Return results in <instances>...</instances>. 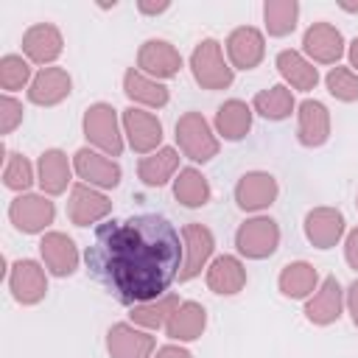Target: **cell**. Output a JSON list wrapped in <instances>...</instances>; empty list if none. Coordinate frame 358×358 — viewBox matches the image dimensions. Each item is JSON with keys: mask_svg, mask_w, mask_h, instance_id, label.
Wrapping results in <instances>:
<instances>
[{"mask_svg": "<svg viewBox=\"0 0 358 358\" xmlns=\"http://www.w3.org/2000/svg\"><path fill=\"white\" fill-rule=\"evenodd\" d=\"M84 260L95 282L131 308L168 294L179 280L185 243L165 215L140 213L98 224Z\"/></svg>", "mask_w": 358, "mask_h": 358, "instance_id": "6da1fadb", "label": "cell"}, {"mask_svg": "<svg viewBox=\"0 0 358 358\" xmlns=\"http://www.w3.org/2000/svg\"><path fill=\"white\" fill-rule=\"evenodd\" d=\"M81 131L90 143V148L106 154V157H120L123 148H126V137H123V123L117 117V109L106 101H98V103H90L84 109V117H81Z\"/></svg>", "mask_w": 358, "mask_h": 358, "instance_id": "7a4b0ae2", "label": "cell"}, {"mask_svg": "<svg viewBox=\"0 0 358 358\" xmlns=\"http://www.w3.org/2000/svg\"><path fill=\"white\" fill-rule=\"evenodd\" d=\"M190 73L193 81L207 90V92H218V90H229L235 81V70L224 56V45L218 39H201L193 53H190Z\"/></svg>", "mask_w": 358, "mask_h": 358, "instance_id": "3957f363", "label": "cell"}, {"mask_svg": "<svg viewBox=\"0 0 358 358\" xmlns=\"http://www.w3.org/2000/svg\"><path fill=\"white\" fill-rule=\"evenodd\" d=\"M176 145H179L182 157H187L190 162H201V165L210 162L213 157H218V151H221V140H218L213 123L196 109L179 115V120H176Z\"/></svg>", "mask_w": 358, "mask_h": 358, "instance_id": "277c9868", "label": "cell"}, {"mask_svg": "<svg viewBox=\"0 0 358 358\" xmlns=\"http://www.w3.org/2000/svg\"><path fill=\"white\" fill-rule=\"evenodd\" d=\"M235 249L246 260H266L280 249V224L268 215H252L235 229Z\"/></svg>", "mask_w": 358, "mask_h": 358, "instance_id": "5b68a950", "label": "cell"}, {"mask_svg": "<svg viewBox=\"0 0 358 358\" xmlns=\"http://www.w3.org/2000/svg\"><path fill=\"white\" fill-rule=\"evenodd\" d=\"M56 218V204L45 193H20L8 204V221L22 235H45Z\"/></svg>", "mask_w": 358, "mask_h": 358, "instance_id": "8992f818", "label": "cell"}, {"mask_svg": "<svg viewBox=\"0 0 358 358\" xmlns=\"http://www.w3.org/2000/svg\"><path fill=\"white\" fill-rule=\"evenodd\" d=\"M120 123H123V137L134 154L148 157L157 148H162V123L154 112L140 106H126L120 112Z\"/></svg>", "mask_w": 358, "mask_h": 358, "instance_id": "52a82bcc", "label": "cell"}, {"mask_svg": "<svg viewBox=\"0 0 358 358\" xmlns=\"http://www.w3.org/2000/svg\"><path fill=\"white\" fill-rule=\"evenodd\" d=\"M182 243H185V260H182V271H179V282H190L196 280L201 271H207L213 252H215V235L210 227L190 221L182 227Z\"/></svg>", "mask_w": 358, "mask_h": 358, "instance_id": "ba28073f", "label": "cell"}, {"mask_svg": "<svg viewBox=\"0 0 358 358\" xmlns=\"http://www.w3.org/2000/svg\"><path fill=\"white\" fill-rule=\"evenodd\" d=\"M8 291H11L14 302H20L25 308L39 305L48 296V268L31 257L14 260L8 268Z\"/></svg>", "mask_w": 358, "mask_h": 358, "instance_id": "9c48e42d", "label": "cell"}, {"mask_svg": "<svg viewBox=\"0 0 358 358\" xmlns=\"http://www.w3.org/2000/svg\"><path fill=\"white\" fill-rule=\"evenodd\" d=\"M73 171H76L78 182L92 185L98 190H112L123 179L120 162L106 157V154H101V151H95V148H90V145H84V148H78L73 154Z\"/></svg>", "mask_w": 358, "mask_h": 358, "instance_id": "30bf717a", "label": "cell"}, {"mask_svg": "<svg viewBox=\"0 0 358 358\" xmlns=\"http://www.w3.org/2000/svg\"><path fill=\"white\" fill-rule=\"evenodd\" d=\"M302 53L313 62V64H330L336 67L341 62V56L347 53V42L344 34L333 25V22H310L302 34Z\"/></svg>", "mask_w": 358, "mask_h": 358, "instance_id": "8fae6325", "label": "cell"}, {"mask_svg": "<svg viewBox=\"0 0 358 358\" xmlns=\"http://www.w3.org/2000/svg\"><path fill=\"white\" fill-rule=\"evenodd\" d=\"M224 53L232 70H255L266 59V34L255 25H238L229 31Z\"/></svg>", "mask_w": 358, "mask_h": 358, "instance_id": "7c38bea8", "label": "cell"}, {"mask_svg": "<svg viewBox=\"0 0 358 358\" xmlns=\"http://www.w3.org/2000/svg\"><path fill=\"white\" fill-rule=\"evenodd\" d=\"M280 196V185L268 171H246L235 182V204L243 213H263Z\"/></svg>", "mask_w": 358, "mask_h": 358, "instance_id": "4fadbf2b", "label": "cell"}, {"mask_svg": "<svg viewBox=\"0 0 358 358\" xmlns=\"http://www.w3.org/2000/svg\"><path fill=\"white\" fill-rule=\"evenodd\" d=\"M39 257H42V266L48 268V274H53V277H70L78 271V263H81V252H78L76 241L59 229H48L42 235Z\"/></svg>", "mask_w": 358, "mask_h": 358, "instance_id": "5bb4252c", "label": "cell"}, {"mask_svg": "<svg viewBox=\"0 0 358 358\" xmlns=\"http://www.w3.org/2000/svg\"><path fill=\"white\" fill-rule=\"evenodd\" d=\"M106 352L109 358H154L157 338L131 322H115L106 330Z\"/></svg>", "mask_w": 358, "mask_h": 358, "instance_id": "9a60e30c", "label": "cell"}, {"mask_svg": "<svg viewBox=\"0 0 358 358\" xmlns=\"http://www.w3.org/2000/svg\"><path fill=\"white\" fill-rule=\"evenodd\" d=\"M109 213H112V201H109V196L103 190H98L92 185H84V182H76L70 187V196H67V218H70V224L92 227V224L103 221Z\"/></svg>", "mask_w": 358, "mask_h": 358, "instance_id": "2e32d148", "label": "cell"}, {"mask_svg": "<svg viewBox=\"0 0 358 358\" xmlns=\"http://www.w3.org/2000/svg\"><path fill=\"white\" fill-rule=\"evenodd\" d=\"M137 70L154 81H168L182 70V53L168 39H145L137 50Z\"/></svg>", "mask_w": 358, "mask_h": 358, "instance_id": "e0dca14e", "label": "cell"}, {"mask_svg": "<svg viewBox=\"0 0 358 358\" xmlns=\"http://www.w3.org/2000/svg\"><path fill=\"white\" fill-rule=\"evenodd\" d=\"M64 50V36L53 22H34L22 34V56L31 64L53 67V62Z\"/></svg>", "mask_w": 358, "mask_h": 358, "instance_id": "ac0fdd59", "label": "cell"}, {"mask_svg": "<svg viewBox=\"0 0 358 358\" xmlns=\"http://www.w3.org/2000/svg\"><path fill=\"white\" fill-rule=\"evenodd\" d=\"M302 229H305L308 243L324 252V249H333V246L344 238V232H347V221H344V213H341L338 207H327V204H322V207L308 210Z\"/></svg>", "mask_w": 358, "mask_h": 358, "instance_id": "d6986e66", "label": "cell"}, {"mask_svg": "<svg viewBox=\"0 0 358 358\" xmlns=\"http://www.w3.org/2000/svg\"><path fill=\"white\" fill-rule=\"evenodd\" d=\"M330 109L316 101V98H305L302 103H296V140L305 148H322L330 140Z\"/></svg>", "mask_w": 358, "mask_h": 358, "instance_id": "ffe728a7", "label": "cell"}, {"mask_svg": "<svg viewBox=\"0 0 358 358\" xmlns=\"http://www.w3.org/2000/svg\"><path fill=\"white\" fill-rule=\"evenodd\" d=\"M302 313L316 327H327V324L338 322L341 313H344V288H341V282L333 274L324 277L319 282V288L313 291V296L305 299V310Z\"/></svg>", "mask_w": 358, "mask_h": 358, "instance_id": "44dd1931", "label": "cell"}, {"mask_svg": "<svg viewBox=\"0 0 358 358\" xmlns=\"http://www.w3.org/2000/svg\"><path fill=\"white\" fill-rule=\"evenodd\" d=\"M73 159L62 148H45L36 159V185L45 196H62L67 187H73Z\"/></svg>", "mask_w": 358, "mask_h": 358, "instance_id": "7402d4cb", "label": "cell"}, {"mask_svg": "<svg viewBox=\"0 0 358 358\" xmlns=\"http://www.w3.org/2000/svg\"><path fill=\"white\" fill-rule=\"evenodd\" d=\"M73 92V78L64 67L53 64V67H39V73H34V81L28 87V101L34 106H59L62 101H67Z\"/></svg>", "mask_w": 358, "mask_h": 358, "instance_id": "603a6c76", "label": "cell"}, {"mask_svg": "<svg viewBox=\"0 0 358 358\" xmlns=\"http://www.w3.org/2000/svg\"><path fill=\"white\" fill-rule=\"evenodd\" d=\"M246 266L238 255H218L204 271V282L218 296H235L246 288Z\"/></svg>", "mask_w": 358, "mask_h": 358, "instance_id": "cb8c5ba5", "label": "cell"}, {"mask_svg": "<svg viewBox=\"0 0 358 358\" xmlns=\"http://www.w3.org/2000/svg\"><path fill=\"white\" fill-rule=\"evenodd\" d=\"M123 92L131 101V106H140V109H162L171 101V90L162 81L148 78L137 67H129L123 73Z\"/></svg>", "mask_w": 358, "mask_h": 358, "instance_id": "d4e9b609", "label": "cell"}, {"mask_svg": "<svg viewBox=\"0 0 358 358\" xmlns=\"http://www.w3.org/2000/svg\"><path fill=\"white\" fill-rule=\"evenodd\" d=\"M252 106L241 98H229L224 101L218 109H215V117H213V129L218 134V140H227V143H238L243 140L249 131H252Z\"/></svg>", "mask_w": 358, "mask_h": 358, "instance_id": "484cf974", "label": "cell"}, {"mask_svg": "<svg viewBox=\"0 0 358 358\" xmlns=\"http://www.w3.org/2000/svg\"><path fill=\"white\" fill-rule=\"evenodd\" d=\"M274 67L282 76V84L291 87V90L310 92L319 84V70L302 50H291V48L280 50L277 59H274Z\"/></svg>", "mask_w": 358, "mask_h": 358, "instance_id": "4316f807", "label": "cell"}, {"mask_svg": "<svg viewBox=\"0 0 358 358\" xmlns=\"http://www.w3.org/2000/svg\"><path fill=\"white\" fill-rule=\"evenodd\" d=\"M204 327H207V310H204V305L196 302V299H182V305L176 308V313L165 324V336L171 341H176V344H187V341L201 338Z\"/></svg>", "mask_w": 358, "mask_h": 358, "instance_id": "83f0119b", "label": "cell"}, {"mask_svg": "<svg viewBox=\"0 0 358 358\" xmlns=\"http://www.w3.org/2000/svg\"><path fill=\"white\" fill-rule=\"evenodd\" d=\"M179 173V148L173 145H162L148 157H140L137 162V176L145 187H165L168 182H173V176Z\"/></svg>", "mask_w": 358, "mask_h": 358, "instance_id": "f1b7e54d", "label": "cell"}, {"mask_svg": "<svg viewBox=\"0 0 358 358\" xmlns=\"http://www.w3.org/2000/svg\"><path fill=\"white\" fill-rule=\"evenodd\" d=\"M319 271L308 260H291L280 268L277 288L285 299H310L313 291L319 288Z\"/></svg>", "mask_w": 358, "mask_h": 358, "instance_id": "f546056e", "label": "cell"}, {"mask_svg": "<svg viewBox=\"0 0 358 358\" xmlns=\"http://www.w3.org/2000/svg\"><path fill=\"white\" fill-rule=\"evenodd\" d=\"M182 305V299L176 294H162L151 302H140V305H131L129 308V322L148 330V333H157V330H165V324L171 322V316L176 313V308Z\"/></svg>", "mask_w": 358, "mask_h": 358, "instance_id": "4dcf8cb0", "label": "cell"}, {"mask_svg": "<svg viewBox=\"0 0 358 358\" xmlns=\"http://www.w3.org/2000/svg\"><path fill=\"white\" fill-rule=\"evenodd\" d=\"M252 112L260 115L263 120H271V123L288 120V117L296 112L294 90L285 87V84H274V87L260 90V92L252 98Z\"/></svg>", "mask_w": 358, "mask_h": 358, "instance_id": "1f68e13d", "label": "cell"}, {"mask_svg": "<svg viewBox=\"0 0 358 358\" xmlns=\"http://www.w3.org/2000/svg\"><path fill=\"white\" fill-rule=\"evenodd\" d=\"M173 199L187 210H199L210 204L213 187L196 165H187V168H179V173L173 176Z\"/></svg>", "mask_w": 358, "mask_h": 358, "instance_id": "d6a6232c", "label": "cell"}, {"mask_svg": "<svg viewBox=\"0 0 358 358\" xmlns=\"http://www.w3.org/2000/svg\"><path fill=\"white\" fill-rule=\"evenodd\" d=\"M299 22L296 0H266L263 3V25L268 36H288Z\"/></svg>", "mask_w": 358, "mask_h": 358, "instance_id": "836d02e7", "label": "cell"}, {"mask_svg": "<svg viewBox=\"0 0 358 358\" xmlns=\"http://www.w3.org/2000/svg\"><path fill=\"white\" fill-rule=\"evenodd\" d=\"M3 185L8 190L20 193H31V187L36 185V165H31V159L20 151H6L3 159Z\"/></svg>", "mask_w": 358, "mask_h": 358, "instance_id": "e575fe53", "label": "cell"}, {"mask_svg": "<svg viewBox=\"0 0 358 358\" xmlns=\"http://www.w3.org/2000/svg\"><path fill=\"white\" fill-rule=\"evenodd\" d=\"M34 81V73H31V62L20 53H6L0 59V87L3 92H17V90H28Z\"/></svg>", "mask_w": 358, "mask_h": 358, "instance_id": "d590c367", "label": "cell"}, {"mask_svg": "<svg viewBox=\"0 0 358 358\" xmlns=\"http://www.w3.org/2000/svg\"><path fill=\"white\" fill-rule=\"evenodd\" d=\"M324 87L341 103H355L358 101V73L352 67H344V64L330 67L327 76H324Z\"/></svg>", "mask_w": 358, "mask_h": 358, "instance_id": "8d00e7d4", "label": "cell"}, {"mask_svg": "<svg viewBox=\"0 0 358 358\" xmlns=\"http://www.w3.org/2000/svg\"><path fill=\"white\" fill-rule=\"evenodd\" d=\"M22 101H17L14 95L3 92L0 95V131L3 134H11L20 123H22Z\"/></svg>", "mask_w": 358, "mask_h": 358, "instance_id": "74e56055", "label": "cell"}, {"mask_svg": "<svg viewBox=\"0 0 358 358\" xmlns=\"http://www.w3.org/2000/svg\"><path fill=\"white\" fill-rule=\"evenodd\" d=\"M344 260H347L350 268L358 271V227L350 229L347 238H344Z\"/></svg>", "mask_w": 358, "mask_h": 358, "instance_id": "f35d334b", "label": "cell"}, {"mask_svg": "<svg viewBox=\"0 0 358 358\" xmlns=\"http://www.w3.org/2000/svg\"><path fill=\"white\" fill-rule=\"evenodd\" d=\"M344 308H347L352 324L358 327V280H352V282L347 285V291H344Z\"/></svg>", "mask_w": 358, "mask_h": 358, "instance_id": "ab89813d", "label": "cell"}, {"mask_svg": "<svg viewBox=\"0 0 358 358\" xmlns=\"http://www.w3.org/2000/svg\"><path fill=\"white\" fill-rule=\"evenodd\" d=\"M154 358H193V352H190L187 347H182V344L171 341V344H162V347H157Z\"/></svg>", "mask_w": 358, "mask_h": 358, "instance_id": "60d3db41", "label": "cell"}, {"mask_svg": "<svg viewBox=\"0 0 358 358\" xmlns=\"http://www.w3.org/2000/svg\"><path fill=\"white\" fill-rule=\"evenodd\" d=\"M168 8H171V3H168V0H162V3H148V0H140V3H137V11H140V14H148V17H157V14L168 11Z\"/></svg>", "mask_w": 358, "mask_h": 358, "instance_id": "b9f144b4", "label": "cell"}, {"mask_svg": "<svg viewBox=\"0 0 358 358\" xmlns=\"http://www.w3.org/2000/svg\"><path fill=\"white\" fill-rule=\"evenodd\" d=\"M347 59H350V67L358 73V36H355V39L347 45Z\"/></svg>", "mask_w": 358, "mask_h": 358, "instance_id": "7bdbcfd3", "label": "cell"}, {"mask_svg": "<svg viewBox=\"0 0 358 358\" xmlns=\"http://www.w3.org/2000/svg\"><path fill=\"white\" fill-rule=\"evenodd\" d=\"M355 207H358V196H355Z\"/></svg>", "mask_w": 358, "mask_h": 358, "instance_id": "ee69618b", "label": "cell"}]
</instances>
